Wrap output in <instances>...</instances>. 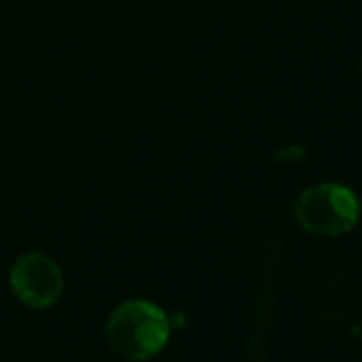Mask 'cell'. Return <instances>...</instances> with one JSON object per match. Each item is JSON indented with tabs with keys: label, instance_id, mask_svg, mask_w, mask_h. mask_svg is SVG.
I'll list each match as a JSON object with an SVG mask.
<instances>
[{
	"label": "cell",
	"instance_id": "obj_3",
	"mask_svg": "<svg viewBox=\"0 0 362 362\" xmlns=\"http://www.w3.org/2000/svg\"><path fill=\"white\" fill-rule=\"evenodd\" d=\"M9 284L13 294L33 309H47L62 296L64 279L60 267L45 254H24L16 260Z\"/></svg>",
	"mask_w": 362,
	"mask_h": 362
},
{
	"label": "cell",
	"instance_id": "obj_1",
	"mask_svg": "<svg viewBox=\"0 0 362 362\" xmlns=\"http://www.w3.org/2000/svg\"><path fill=\"white\" fill-rule=\"evenodd\" d=\"M166 313L149 300H126L113 309L105 326L109 347L132 362L156 356L168 341Z\"/></svg>",
	"mask_w": 362,
	"mask_h": 362
},
{
	"label": "cell",
	"instance_id": "obj_2",
	"mask_svg": "<svg viewBox=\"0 0 362 362\" xmlns=\"http://www.w3.org/2000/svg\"><path fill=\"white\" fill-rule=\"evenodd\" d=\"M294 216L307 233L337 237L358 224L360 207L349 188L341 184H320L307 188L296 199Z\"/></svg>",
	"mask_w": 362,
	"mask_h": 362
}]
</instances>
